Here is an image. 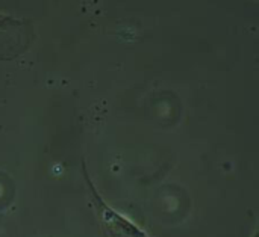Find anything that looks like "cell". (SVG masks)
<instances>
[{"label":"cell","mask_w":259,"mask_h":237,"mask_svg":"<svg viewBox=\"0 0 259 237\" xmlns=\"http://www.w3.org/2000/svg\"><path fill=\"white\" fill-rule=\"evenodd\" d=\"M87 177V175H85ZM88 186L91 189L93 194V200L102 215V219L105 221V224L108 225L109 231L114 234V237H149L140 227H137L132 221H129L126 216L120 215L118 212H115L114 209H111L103 200L102 197L97 194V191L94 189L93 183L90 182V179L87 177Z\"/></svg>","instance_id":"6da1fadb"},{"label":"cell","mask_w":259,"mask_h":237,"mask_svg":"<svg viewBox=\"0 0 259 237\" xmlns=\"http://www.w3.org/2000/svg\"><path fill=\"white\" fill-rule=\"evenodd\" d=\"M21 21L17 20V18H12L9 15H3L0 14V29H8V27H12V26H20Z\"/></svg>","instance_id":"7a4b0ae2"}]
</instances>
